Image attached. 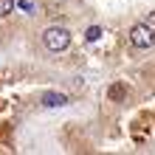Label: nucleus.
<instances>
[{
    "label": "nucleus",
    "mask_w": 155,
    "mask_h": 155,
    "mask_svg": "<svg viewBox=\"0 0 155 155\" xmlns=\"http://www.w3.org/2000/svg\"><path fill=\"white\" fill-rule=\"evenodd\" d=\"M14 0H0V17H6V14H12L14 12Z\"/></svg>",
    "instance_id": "obj_4"
},
{
    "label": "nucleus",
    "mask_w": 155,
    "mask_h": 155,
    "mask_svg": "<svg viewBox=\"0 0 155 155\" xmlns=\"http://www.w3.org/2000/svg\"><path fill=\"white\" fill-rule=\"evenodd\" d=\"M42 40H45V45H48L51 51H65L71 45V34H68V28H62V25H51V28H45Z\"/></svg>",
    "instance_id": "obj_1"
},
{
    "label": "nucleus",
    "mask_w": 155,
    "mask_h": 155,
    "mask_svg": "<svg viewBox=\"0 0 155 155\" xmlns=\"http://www.w3.org/2000/svg\"><path fill=\"white\" fill-rule=\"evenodd\" d=\"M130 42L135 45V48H152L155 45V31L150 28V25L138 23V25H133V31H130Z\"/></svg>",
    "instance_id": "obj_2"
},
{
    "label": "nucleus",
    "mask_w": 155,
    "mask_h": 155,
    "mask_svg": "<svg viewBox=\"0 0 155 155\" xmlns=\"http://www.w3.org/2000/svg\"><path fill=\"white\" fill-rule=\"evenodd\" d=\"M85 37H87L90 42H93V40H99V37H102V28H99V25H90V28H87V34H85Z\"/></svg>",
    "instance_id": "obj_6"
},
{
    "label": "nucleus",
    "mask_w": 155,
    "mask_h": 155,
    "mask_svg": "<svg viewBox=\"0 0 155 155\" xmlns=\"http://www.w3.org/2000/svg\"><path fill=\"white\" fill-rule=\"evenodd\" d=\"M42 104L45 107H65L68 104V96L65 93H42Z\"/></svg>",
    "instance_id": "obj_3"
},
{
    "label": "nucleus",
    "mask_w": 155,
    "mask_h": 155,
    "mask_svg": "<svg viewBox=\"0 0 155 155\" xmlns=\"http://www.w3.org/2000/svg\"><path fill=\"white\" fill-rule=\"evenodd\" d=\"M121 96H124V85H113V87H110V99H113V102H118Z\"/></svg>",
    "instance_id": "obj_5"
}]
</instances>
